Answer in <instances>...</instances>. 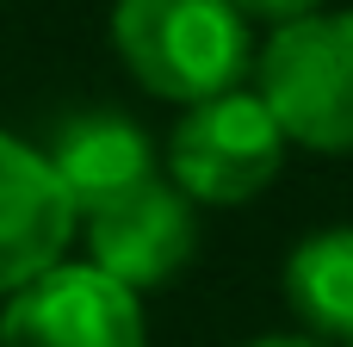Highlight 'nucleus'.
<instances>
[{
    "instance_id": "nucleus-6",
    "label": "nucleus",
    "mask_w": 353,
    "mask_h": 347,
    "mask_svg": "<svg viewBox=\"0 0 353 347\" xmlns=\"http://www.w3.org/2000/svg\"><path fill=\"white\" fill-rule=\"evenodd\" d=\"M81 217L50 168V155L12 130H0V298L25 292L50 267H62Z\"/></svg>"
},
{
    "instance_id": "nucleus-10",
    "label": "nucleus",
    "mask_w": 353,
    "mask_h": 347,
    "mask_svg": "<svg viewBox=\"0 0 353 347\" xmlns=\"http://www.w3.org/2000/svg\"><path fill=\"white\" fill-rule=\"evenodd\" d=\"M242 347H323V341H310V335H254Z\"/></svg>"
},
{
    "instance_id": "nucleus-11",
    "label": "nucleus",
    "mask_w": 353,
    "mask_h": 347,
    "mask_svg": "<svg viewBox=\"0 0 353 347\" xmlns=\"http://www.w3.org/2000/svg\"><path fill=\"white\" fill-rule=\"evenodd\" d=\"M347 347H353V341H347Z\"/></svg>"
},
{
    "instance_id": "nucleus-9",
    "label": "nucleus",
    "mask_w": 353,
    "mask_h": 347,
    "mask_svg": "<svg viewBox=\"0 0 353 347\" xmlns=\"http://www.w3.org/2000/svg\"><path fill=\"white\" fill-rule=\"evenodd\" d=\"M242 19H267L273 31L279 25H292V19H310V12H323V0H230Z\"/></svg>"
},
{
    "instance_id": "nucleus-8",
    "label": "nucleus",
    "mask_w": 353,
    "mask_h": 347,
    "mask_svg": "<svg viewBox=\"0 0 353 347\" xmlns=\"http://www.w3.org/2000/svg\"><path fill=\"white\" fill-rule=\"evenodd\" d=\"M279 286L310 341H353V224L310 230L285 255Z\"/></svg>"
},
{
    "instance_id": "nucleus-5",
    "label": "nucleus",
    "mask_w": 353,
    "mask_h": 347,
    "mask_svg": "<svg viewBox=\"0 0 353 347\" xmlns=\"http://www.w3.org/2000/svg\"><path fill=\"white\" fill-rule=\"evenodd\" d=\"M81 236H87V267H99L105 279H118L124 292L143 298L199 255V205L168 174H155V180L130 186L124 199L87 211Z\"/></svg>"
},
{
    "instance_id": "nucleus-2",
    "label": "nucleus",
    "mask_w": 353,
    "mask_h": 347,
    "mask_svg": "<svg viewBox=\"0 0 353 347\" xmlns=\"http://www.w3.org/2000/svg\"><path fill=\"white\" fill-rule=\"evenodd\" d=\"M254 93L285 143L353 155V12H310L267 37L254 56Z\"/></svg>"
},
{
    "instance_id": "nucleus-4",
    "label": "nucleus",
    "mask_w": 353,
    "mask_h": 347,
    "mask_svg": "<svg viewBox=\"0 0 353 347\" xmlns=\"http://www.w3.org/2000/svg\"><path fill=\"white\" fill-rule=\"evenodd\" d=\"M0 347H149L143 298L87 261H62L0 298Z\"/></svg>"
},
{
    "instance_id": "nucleus-1",
    "label": "nucleus",
    "mask_w": 353,
    "mask_h": 347,
    "mask_svg": "<svg viewBox=\"0 0 353 347\" xmlns=\"http://www.w3.org/2000/svg\"><path fill=\"white\" fill-rule=\"evenodd\" d=\"M112 43L130 81L174 106H205L236 93L254 68L248 19L230 0H118Z\"/></svg>"
},
{
    "instance_id": "nucleus-7",
    "label": "nucleus",
    "mask_w": 353,
    "mask_h": 347,
    "mask_svg": "<svg viewBox=\"0 0 353 347\" xmlns=\"http://www.w3.org/2000/svg\"><path fill=\"white\" fill-rule=\"evenodd\" d=\"M43 155H50L56 180H62L74 217H87V211L124 199L130 186H143V180L161 174L149 130L130 124L124 112H81V118H68Z\"/></svg>"
},
{
    "instance_id": "nucleus-3",
    "label": "nucleus",
    "mask_w": 353,
    "mask_h": 347,
    "mask_svg": "<svg viewBox=\"0 0 353 347\" xmlns=\"http://www.w3.org/2000/svg\"><path fill=\"white\" fill-rule=\"evenodd\" d=\"M285 149L292 143L273 124L267 99L254 87H236V93H217V99L180 112V124L168 137V180L192 205L236 211L279 180Z\"/></svg>"
}]
</instances>
